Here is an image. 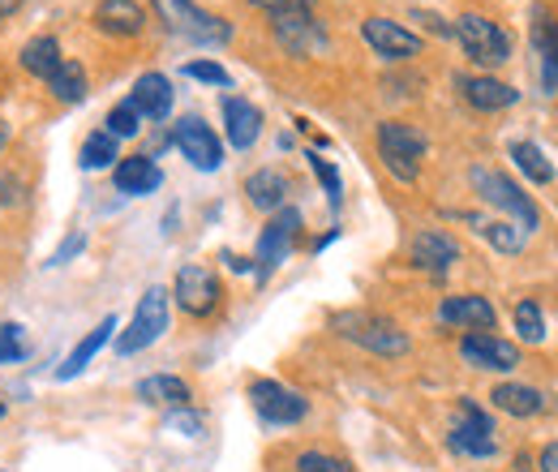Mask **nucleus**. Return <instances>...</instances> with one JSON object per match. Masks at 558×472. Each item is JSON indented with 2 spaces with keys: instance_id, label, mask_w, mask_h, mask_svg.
I'll return each instance as SVG.
<instances>
[{
  "instance_id": "46",
  "label": "nucleus",
  "mask_w": 558,
  "mask_h": 472,
  "mask_svg": "<svg viewBox=\"0 0 558 472\" xmlns=\"http://www.w3.org/2000/svg\"><path fill=\"white\" fill-rule=\"evenodd\" d=\"M0 416H4V400H0Z\"/></svg>"
},
{
  "instance_id": "38",
  "label": "nucleus",
  "mask_w": 558,
  "mask_h": 472,
  "mask_svg": "<svg viewBox=\"0 0 558 472\" xmlns=\"http://www.w3.org/2000/svg\"><path fill=\"white\" fill-rule=\"evenodd\" d=\"M82 250H86V232H73L70 241H65V245H61V250L52 254V267H61V263H70L73 254H82Z\"/></svg>"
},
{
  "instance_id": "5",
  "label": "nucleus",
  "mask_w": 558,
  "mask_h": 472,
  "mask_svg": "<svg viewBox=\"0 0 558 472\" xmlns=\"http://www.w3.org/2000/svg\"><path fill=\"white\" fill-rule=\"evenodd\" d=\"M451 35L460 39L464 57L477 69H498L511 61V35L498 22H489L486 13H460Z\"/></svg>"
},
{
  "instance_id": "37",
  "label": "nucleus",
  "mask_w": 558,
  "mask_h": 472,
  "mask_svg": "<svg viewBox=\"0 0 558 472\" xmlns=\"http://www.w3.org/2000/svg\"><path fill=\"white\" fill-rule=\"evenodd\" d=\"M185 73L194 77V82H207V86H232V77H228V69L215 65V61H190Z\"/></svg>"
},
{
  "instance_id": "19",
  "label": "nucleus",
  "mask_w": 558,
  "mask_h": 472,
  "mask_svg": "<svg viewBox=\"0 0 558 472\" xmlns=\"http://www.w3.org/2000/svg\"><path fill=\"white\" fill-rule=\"evenodd\" d=\"M533 52H537V73H542V90L558 95V22L550 13H533Z\"/></svg>"
},
{
  "instance_id": "43",
  "label": "nucleus",
  "mask_w": 558,
  "mask_h": 472,
  "mask_svg": "<svg viewBox=\"0 0 558 472\" xmlns=\"http://www.w3.org/2000/svg\"><path fill=\"white\" fill-rule=\"evenodd\" d=\"M223 263L232 270H250V258H236V254H223Z\"/></svg>"
},
{
  "instance_id": "44",
  "label": "nucleus",
  "mask_w": 558,
  "mask_h": 472,
  "mask_svg": "<svg viewBox=\"0 0 558 472\" xmlns=\"http://www.w3.org/2000/svg\"><path fill=\"white\" fill-rule=\"evenodd\" d=\"M22 9V0H0V22L9 17V13H17Z\"/></svg>"
},
{
  "instance_id": "9",
  "label": "nucleus",
  "mask_w": 558,
  "mask_h": 472,
  "mask_svg": "<svg viewBox=\"0 0 558 472\" xmlns=\"http://www.w3.org/2000/svg\"><path fill=\"white\" fill-rule=\"evenodd\" d=\"M296 232H301V210H296V206H279L276 215H271V223L263 228V237H258V254H254V263H258V283H267V279L283 267V258L292 254Z\"/></svg>"
},
{
  "instance_id": "2",
  "label": "nucleus",
  "mask_w": 558,
  "mask_h": 472,
  "mask_svg": "<svg viewBox=\"0 0 558 472\" xmlns=\"http://www.w3.org/2000/svg\"><path fill=\"white\" fill-rule=\"evenodd\" d=\"M155 17L172 35H181L190 44H203V48H223L232 39V26L223 17L207 13L203 4H194V0H155Z\"/></svg>"
},
{
  "instance_id": "16",
  "label": "nucleus",
  "mask_w": 558,
  "mask_h": 472,
  "mask_svg": "<svg viewBox=\"0 0 558 472\" xmlns=\"http://www.w3.org/2000/svg\"><path fill=\"white\" fill-rule=\"evenodd\" d=\"M438 323L442 327H464V331H489L498 323L494 305L477 292H460V296H447L438 305Z\"/></svg>"
},
{
  "instance_id": "22",
  "label": "nucleus",
  "mask_w": 558,
  "mask_h": 472,
  "mask_svg": "<svg viewBox=\"0 0 558 472\" xmlns=\"http://www.w3.org/2000/svg\"><path fill=\"white\" fill-rule=\"evenodd\" d=\"M112 181H117V190H121V194H130V198H146V194H155V190L163 185V172L155 168V159H150V155H125V159L117 164Z\"/></svg>"
},
{
  "instance_id": "29",
  "label": "nucleus",
  "mask_w": 558,
  "mask_h": 472,
  "mask_svg": "<svg viewBox=\"0 0 558 472\" xmlns=\"http://www.w3.org/2000/svg\"><path fill=\"white\" fill-rule=\"evenodd\" d=\"M469 223L486 237L498 254H520V250H524V232H520L511 219H477V215H469Z\"/></svg>"
},
{
  "instance_id": "6",
  "label": "nucleus",
  "mask_w": 558,
  "mask_h": 472,
  "mask_svg": "<svg viewBox=\"0 0 558 472\" xmlns=\"http://www.w3.org/2000/svg\"><path fill=\"white\" fill-rule=\"evenodd\" d=\"M447 447L464 460H489L498 456V438H494V421H489L486 408H477V400H460L456 416H451V429H447Z\"/></svg>"
},
{
  "instance_id": "31",
  "label": "nucleus",
  "mask_w": 558,
  "mask_h": 472,
  "mask_svg": "<svg viewBox=\"0 0 558 472\" xmlns=\"http://www.w3.org/2000/svg\"><path fill=\"white\" fill-rule=\"evenodd\" d=\"M117 159H121V146H117V137L104 130V134H90L82 142V159H77V164L95 172V168H108V164H117Z\"/></svg>"
},
{
  "instance_id": "27",
  "label": "nucleus",
  "mask_w": 558,
  "mask_h": 472,
  "mask_svg": "<svg viewBox=\"0 0 558 472\" xmlns=\"http://www.w3.org/2000/svg\"><path fill=\"white\" fill-rule=\"evenodd\" d=\"M507 159H511L533 185H550V181H555V164L546 159V150H542L537 142H511V146H507Z\"/></svg>"
},
{
  "instance_id": "35",
  "label": "nucleus",
  "mask_w": 558,
  "mask_h": 472,
  "mask_svg": "<svg viewBox=\"0 0 558 472\" xmlns=\"http://www.w3.org/2000/svg\"><path fill=\"white\" fill-rule=\"evenodd\" d=\"M13 361H26L22 327H13V323H0V365H13Z\"/></svg>"
},
{
  "instance_id": "28",
  "label": "nucleus",
  "mask_w": 558,
  "mask_h": 472,
  "mask_svg": "<svg viewBox=\"0 0 558 472\" xmlns=\"http://www.w3.org/2000/svg\"><path fill=\"white\" fill-rule=\"evenodd\" d=\"M61 61H65V57H61V44H57L52 35H39V39H31V44L22 48V69L35 73V77H44V82L57 73Z\"/></svg>"
},
{
  "instance_id": "23",
  "label": "nucleus",
  "mask_w": 558,
  "mask_h": 472,
  "mask_svg": "<svg viewBox=\"0 0 558 472\" xmlns=\"http://www.w3.org/2000/svg\"><path fill=\"white\" fill-rule=\"evenodd\" d=\"M138 400L142 404H155V408H168V412H181L190 408V383L177 378V374H150L138 383Z\"/></svg>"
},
{
  "instance_id": "25",
  "label": "nucleus",
  "mask_w": 558,
  "mask_h": 472,
  "mask_svg": "<svg viewBox=\"0 0 558 472\" xmlns=\"http://www.w3.org/2000/svg\"><path fill=\"white\" fill-rule=\"evenodd\" d=\"M489 400L507 416H537V412H546V396L537 387H524V383H498L489 391Z\"/></svg>"
},
{
  "instance_id": "33",
  "label": "nucleus",
  "mask_w": 558,
  "mask_h": 472,
  "mask_svg": "<svg viewBox=\"0 0 558 472\" xmlns=\"http://www.w3.org/2000/svg\"><path fill=\"white\" fill-rule=\"evenodd\" d=\"M296 472H356L349 460L327 456V451H301L296 456Z\"/></svg>"
},
{
  "instance_id": "24",
  "label": "nucleus",
  "mask_w": 558,
  "mask_h": 472,
  "mask_svg": "<svg viewBox=\"0 0 558 472\" xmlns=\"http://www.w3.org/2000/svg\"><path fill=\"white\" fill-rule=\"evenodd\" d=\"M245 194H250V206H258V210H271V215H276L279 206L288 203L292 185H288V177H283L279 168H258V172L245 181Z\"/></svg>"
},
{
  "instance_id": "17",
  "label": "nucleus",
  "mask_w": 558,
  "mask_h": 472,
  "mask_svg": "<svg viewBox=\"0 0 558 472\" xmlns=\"http://www.w3.org/2000/svg\"><path fill=\"white\" fill-rule=\"evenodd\" d=\"M413 267L429 270V275H447V270L460 263V245H456V237H447V232H438V228H425L413 237Z\"/></svg>"
},
{
  "instance_id": "14",
  "label": "nucleus",
  "mask_w": 558,
  "mask_h": 472,
  "mask_svg": "<svg viewBox=\"0 0 558 472\" xmlns=\"http://www.w3.org/2000/svg\"><path fill=\"white\" fill-rule=\"evenodd\" d=\"M361 35L383 61H413V57H421V35H413L409 26H400L391 17H365Z\"/></svg>"
},
{
  "instance_id": "41",
  "label": "nucleus",
  "mask_w": 558,
  "mask_h": 472,
  "mask_svg": "<svg viewBox=\"0 0 558 472\" xmlns=\"http://www.w3.org/2000/svg\"><path fill=\"white\" fill-rule=\"evenodd\" d=\"M537 469L542 472H558V443H546L542 456H537Z\"/></svg>"
},
{
  "instance_id": "10",
  "label": "nucleus",
  "mask_w": 558,
  "mask_h": 472,
  "mask_svg": "<svg viewBox=\"0 0 558 472\" xmlns=\"http://www.w3.org/2000/svg\"><path fill=\"white\" fill-rule=\"evenodd\" d=\"M250 404H254V412H258L267 425H296V421L310 412V400H305L301 391H288L276 378L250 383Z\"/></svg>"
},
{
  "instance_id": "4",
  "label": "nucleus",
  "mask_w": 558,
  "mask_h": 472,
  "mask_svg": "<svg viewBox=\"0 0 558 472\" xmlns=\"http://www.w3.org/2000/svg\"><path fill=\"white\" fill-rule=\"evenodd\" d=\"M469 181H473V190H477V198L482 203H489L494 210H502L524 237L542 223V210H537V203L511 181V177H502V172H494V168H473L469 172Z\"/></svg>"
},
{
  "instance_id": "42",
  "label": "nucleus",
  "mask_w": 558,
  "mask_h": 472,
  "mask_svg": "<svg viewBox=\"0 0 558 472\" xmlns=\"http://www.w3.org/2000/svg\"><path fill=\"white\" fill-rule=\"evenodd\" d=\"M172 425H181V429H190V434H198V429H203V421H198V416H190L185 408H181V412H172Z\"/></svg>"
},
{
  "instance_id": "30",
  "label": "nucleus",
  "mask_w": 558,
  "mask_h": 472,
  "mask_svg": "<svg viewBox=\"0 0 558 472\" xmlns=\"http://www.w3.org/2000/svg\"><path fill=\"white\" fill-rule=\"evenodd\" d=\"M48 86H52V95L61 104H77V99H86V69L77 65V61H61L57 73L48 77Z\"/></svg>"
},
{
  "instance_id": "18",
  "label": "nucleus",
  "mask_w": 558,
  "mask_h": 472,
  "mask_svg": "<svg viewBox=\"0 0 558 472\" xmlns=\"http://www.w3.org/2000/svg\"><path fill=\"white\" fill-rule=\"evenodd\" d=\"M219 108H223V134H228V142H232L236 150H250V146L263 137V112H258L250 99L228 95Z\"/></svg>"
},
{
  "instance_id": "39",
  "label": "nucleus",
  "mask_w": 558,
  "mask_h": 472,
  "mask_svg": "<svg viewBox=\"0 0 558 472\" xmlns=\"http://www.w3.org/2000/svg\"><path fill=\"white\" fill-rule=\"evenodd\" d=\"M22 198V185H17V177H0V206H13Z\"/></svg>"
},
{
  "instance_id": "7",
  "label": "nucleus",
  "mask_w": 558,
  "mask_h": 472,
  "mask_svg": "<svg viewBox=\"0 0 558 472\" xmlns=\"http://www.w3.org/2000/svg\"><path fill=\"white\" fill-rule=\"evenodd\" d=\"M336 331L352 343H361L365 352H378V356H404L413 343H409V331H400L391 318L383 314H365V310H349L336 318Z\"/></svg>"
},
{
  "instance_id": "34",
  "label": "nucleus",
  "mask_w": 558,
  "mask_h": 472,
  "mask_svg": "<svg viewBox=\"0 0 558 472\" xmlns=\"http://www.w3.org/2000/svg\"><path fill=\"white\" fill-rule=\"evenodd\" d=\"M138 112H134V104L125 99V104H117L112 112H108V134L112 137H134L138 134Z\"/></svg>"
},
{
  "instance_id": "36",
  "label": "nucleus",
  "mask_w": 558,
  "mask_h": 472,
  "mask_svg": "<svg viewBox=\"0 0 558 472\" xmlns=\"http://www.w3.org/2000/svg\"><path fill=\"white\" fill-rule=\"evenodd\" d=\"M310 168H314V177L323 181V190H327L331 206H340V194H344V185H340V172H336V164H327L323 155H310Z\"/></svg>"
},
{
  "instance_id": "11",
  "label": "nucleus",
  "mask_w": 558,
  "mask_h": 472,
  "mask_svg": "<svg viewBox=\"0 0 558 472\" xmlns=\"http://www.w3.org/2000/svg\"><path fill=\"white\" fill-rule=\"evenodd\" d=\"M172 296H177V305L190 314V318H210L215 310H219V279H215V270L198 267V263H190V267L177 270V283H172Z\"/></svg>"
},
{
  "instance_id": "32",
  "label": "nucleus",
  "mask_w": 558,
  "mask_h": 472,
  "mask_svg": "<svg viewBox=\"0 0 558 472\" xmlns=\"http://www.w3.org/2000/svg\"><path fill=\"white\" fill-rule=\"evenodd\" d=\"M515 331L524 343H546V314L537 301H520L515 305Z\"/></svg>"
},
{
  "instance_id": "21",
  "label": "nucleus",
  "mask_w": 558,
  "mask_h": 472,
  "mask_svg": "<svg viewBox=\"0 0 558 472\" xmlns=\"http://www.w3.org/2000/svg\"><path fill=\"white\" fill-rule=\"evenodd\" d=\"M130 104H134V112H138L142 121H168V112H172V82L163 73H142L138 82H134Z\"/></svg>"
},
{
  "instance_id": "40",
  "label": "nucleus",
  "mask_w": 558,
  "mask_h": 472,
  "mask_svg": "<svg viewBox=\"0 0 558 472\" xmlns=\"http://www.w3.org/2000/svg\"><path fill=\"white\" fill-rule=\"evenodd\" d=\"M413 17H421V22H425V26H429V31H434V35H442V39H447V35H451V26H447V22H442V17H438V13H425V9H413Z\"/></svg>"
},
{
  "instance_id": "45",
  "label": "nucleus",
  "mask_w": 558,
  "mask_h": 472,
  "mask_svg": "<svg viewBox=\"0 0 558 472\" xmlns=\"http://www.w3.org/2000/svg\"><path fill=\"white\" fill-rule=\"evenodd\" d=\"M4 142H9V130H4V121H0V150H4Z\"/></svg>"
},
{
  "instance_id": "8",
  "label": "nucleus",
  "mask_w": 558,
  "mask_h": 472,
  "mask_svg": "<svg viewBox=\"0 0 558 472\" xmlns=\"http://www.w3.org/2000/svg\"><path fill=\"white\" fill-rule=\"evenodd\" d=\"M168 323H172V314H168V292H163V288H146L138 310H134V318H130V327L117 339V352H121V356H134L142 348H150L155 339L168 331Z\"/></svg>"
},
{
  "instance_id": "26",
  "label": "nucleus",
  "mask_w": 558,
  "mask_h": 472,
  "mask_svg": "<svg viewBox=\"0 0 558 472\" xmlns=\"http://www.w3.org/2000/svg\"><path fill=\"white\" fill-rule=\"evenodd\" d=\"M112 331H117V318H104V323H99V327H95V331H90V336L82 339V343L73 348L70 356H65V365L57 370V378H61V383L77 378V374H82V370H86V365L95 361V352H99V348H104V343L112 339Z\"/></svg>"
},
{
  "instance_id": "12",
  "label": "nucleus",
  "mask_w": 558,
  "mask_h": 472,
  "mask_svg": "<svg viewBox=\"0 0 558 472\" xmlns=\"http://www.w3.org/2000/svg\"><path fill=\"white\" fill-rule=\"evenodd\" d=\"M172 146L198 168V172H215L219 164H223V142L215 137L207 121H198V117H185V121H177L172 125Z\"/></svg>"
},
{
  "instance_id": "1",
  "label": "nucleus",
  "mask_w": 558,
  "mask_h": 472,
  "mask_svg": "<svg viewBox=\"0 0 558 472\" xmlns=\"http://www.w3.org/2000/svg\"><path fill=\"white\" fill-rule=\"evenodd\" d=\"M271 17V35L288 57H314L327 52V31L314 17V0H250Z\"/></svg>"
},
{
  "instance_id": "20",
  "label": "nucleus",
  "mask_w": 558,
  "mask_h": 472,
  "mask_svg": "<svg viewBox=\"0 0 558 472\" xmlns=\"http://www.w3.org/2000/svg\"><path fill=\"white\" fill-rule=\"evenodd\" d=\"M95 26L104 35H121V39H134L146 26V9L138 0H99L95 4Z\"/></svg>"
},
{
  "instance_id": "13",
  "label": "nucleus",
  "mask_w": 558,
  "mask_h": 472,
  "mask_svg": "<svg viewBox=\"0 0 558 472\" xmlns=\"http://www.w3.org/2000/svg\"><path fill=\"white\" fill-rule=\"evenodd\" d=\"M460 356H464V365L489 370V374H511L520 365V348L511 339L489 336V331H469L460 339Z\"/></svg>"
},
{
  "instance_id": "15",
  "label": "nucleus",
  "mask_w": 558,
  "mask_h": 472,
  "mask_svg": "<svg viewBox=\"0 0 558 472\" xmlns=\"http://www.w3.org/2000/svg\"><path fill=\"white\" fill-rule=\"evenodd\" d=\"M456 86H460L464 104L477 108V112H502V108H515L520 104V90L507 86V82H498V77H489V73H460Z\"/></svg>"
},
{
  "instance_id": "3",
  "label": "nucleus",
  "mask_w": 558,
  "mask_h": 472,
  "mask_svg": "<svg viewBox=\"0 0 558 472\" xmlns=\"http://www.w3.org/2000/svg\"><path fill=\"white\" fill-rule=\"evenodd\" d=\"M378 159H383V168L396 177V181H404V185H413L421 177V159H425V134H421L417 125H409V121H383L378 125Z\"/></svg>"
}]
</instances>
